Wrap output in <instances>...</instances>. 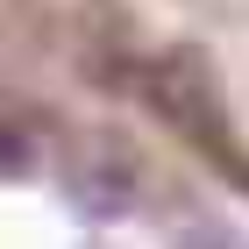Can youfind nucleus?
<instances>
[{"instance_id":"f257e3e1","label":"nucleus","mask_w":249,"mask_h":249,"mask_svg":"<svg viewBox=\"0 0 249 249\" xmlns=\"http://www.w3.org/2000/svg\"><path fill=\"white\" fill-rule=\"evenodd\" d=\"M78 207L93 213V221H121V213L135 207V178L121 171V164H93V171H78Z\"/></svg>"},{"instance_id":"f03ea898","label":"nucleus","mask_w":249,"mask_h":249,"mask_svg":"<svg viewBox=\"0 0 249 249\" xmlns=\"http://www.w3.org/2000/svg\"><path fill=\"white\" fill-rule=\"evenodd\" d=\"M171 249H228V235H221V228H192V235H178Z\"/></svg>"},{"instance_id":"7ed1b4c3","label":"nucleus","mask_w":249,"mask_h":249,"mask_svg":"<svg viewBox=\"0 0 249 249\" xmlns=\"http://www.w3.org/2000/svg\"><path fill=\"white\" fill-rule=\"evenodd\" d=\"M21 157H29V142H21V135H15V128H0V171H15Z\"/></svg>"}]
</instances>
